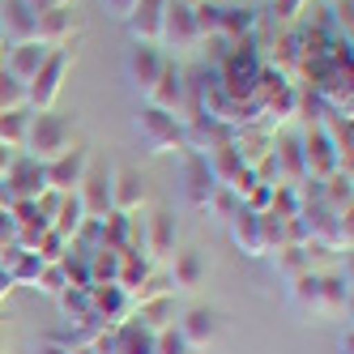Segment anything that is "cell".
<instances>
[{
  "label": "cell",
  "mask_w": 354,
  "mask_h": 354,
  "mask_svg": "<svg viewBox=\"0 0 354 354\" xmlns=\"http://www.w3.org/2000/svg\"><path fill=\"white\" fill-rule=\"evenodd\" d=\"M5 47H9V43H5V30H0V60H5Z\"/></svg>",
  "instance_id": "c3c4849f"
},
{
  "label": "cell",
  "mask_w": 354,
  "mask_h": 354,
  "mask_svg": "<svg viewBox=\"0 0 354 354\" xmlns=\"http://www.w3.org/2000/svg\"><path fill=\"white\" fill-rule=\"evenodd\" d=\"M56 47H47V43H39V39H30V43H9L5 47V60H0V68L9 73V77H17L21 86H30L35 82V73L47 64V56H52Z\"/></svg>",
  "instance_id": "9c48e42d"
},
{
  "label": "cell",
  "mask_w": 354,
  "mask_h": 354,
  "mask_svg": "<svg viewBox=\"0 0 354 354\" xmlns=\"http://www.w3.org/2000/svg\"><path fill=\"white\" fill-rule=\"evenodd\" d=\"M192 21H196V35H201V39L218 35V5H209V0L192 5Z\"/></svg>",
  "instance_id": "74e56055"
},
{
  "label": "cell",
  "mask_w": 354,
  "mask_h": 354,
  "mask_svg": "<svg viewBox=\"0 0 354 354\" xmlns=\"http://www.w3.org/2000/svg\"><path fill=\"white\" fill-rule=\"evenodd\" d=\"M171 282H175V290H201V282H205L201 252H175L171 257Z\"/></svg>",
  "instance_id": "484cf974"
},
{
  "label": "cell",
  "mask_w": 354,
  "mask_h": 354,
  "mask_svg": "<svg viewBox=\"0 0 354 354\" xmlns=\"http://www.w3.org/2000/svg\"><path fill=\"white\" fill-rule=\"evenodd\" d=\"M26 5L35 13H43V9H64V5H73V0H26Z\"/></svg>",
  "instance_id": "7bdbcfd3"
},
{
  "label": "cell",
  "mask_w": 354,
  "mask_h": 354,
  "mask_svg": "<svg viewBox=\"0 0 354 354\" xmlns=\"http://www.w3.org/2000/svg\"><path fill=\"white\" fill-rule=\"evenodd\" d=\"M82 222H86L82 196H77V192H64V196H60V205H56V214H52V231H60L64 239H73V235L82 231Z\"/></svg>",
  "instance_id": "4316f807"
},
{
  "label": "cell",
  "mask_w": 354,
  "mask_h": 354,
  "mask_svg": "<svg viewBox=\"0 0 354 354\" xmlns=\"http://www.w3.org/2000/svg\"><path fill=\"white\" fill-rule=\"evenodd\" d=\"M115 342H120V354H154V333L141 328L133 316L124 324H115Z\"/></svg>",
  "instance_id": "f1b7e54d"
},
{
  "label": "cell",
  "mask_w": 354,
  "mask_h": 354,
  "mask_svg": "<svg viewBox=\"0 0 354 354\" xmlns=\"http://www.w3.org/2000/svg\"><path fill=\"white\" fill-rule=\"evenodd\" d=\"M154 354H192V346L180 337V328H162V333H154Z\"/></svg>",
  "instance_id": "f35d334b"
},
{
  "label": "cell",
  "mask_w": 354,
  "mask_h": 354,
  "mask_svg": "<svg viewBox=\"0 0 354 354\" xmlns=\"http://www.w3.org/2000/svg\"><path fill=\"white\" fill-rule=\"evenodd\" d=\"M171 0H137V9L124 17L133 43H154L158 47V35H162V13H167Z\"/></svg>",
  "instance_id": "4fadbf2b"
},
{
  "label": "cell",
  "mask_w": 354,
  "mask_h": 354,
  "mask_svg": "<svg viewBox=\"0 0 354 354\" xmlns=\"http://www.w3.org/2000/svg\"><path fill=\"white\" fill-rule=\"evenodd\" d=\"M107 9H111V13H115L120 21H124V17H129V13L137 9V0H107Z\"/></svg>",
  "instance_id": "60d3db41"
},
{
  "label": "cell",
  "mask_w": 354,
  "mask_h": 354,
  "mask_svg": "<svg viewBox=\"0 0 354 354\" xmlns=\"http://www.w3.org/2000/svg\"><path fill=\"white\" fill-rule=\"evenodd\" d=\"M120 273V252L115 248H94L90 252V282L94 286H115Z\"/></svg>",
  "instance_id": "f546056e"
},
{
  "label": "cell",
  "mask_w": 354,
  "mask_h": 354,
  "mask_svg": "<svg viewBox=\"0 0 354 354\" xmlns=\"http://www.w3.org/2000/svg\"><path fill=\"white\" fill-rule=\"evenodd\" d=\"M286 299L295 303L303 316H324V303H320V273L308 269V273L290 277V282H286Z\"/></svg>",
  "instance_id": "ffe728a7"
},
{
  "label": "cell",
  "mask_w": 354,
  "mask_h": 354,
  "mask_svg": "<svg viewBox=\"0 0 354 354\" xmlns=\"http://www.w3.org/2000/svg\"><path fill=\"white\" fill-rule=\"evenodd\" d=\"M39 273H43V261L35 257V252H21L17 265L9 269V282H13V286H35V282H39Z\"/></svg>",
  "instance_id": "d590c367"
},
{
  "label": "cell",
  "mask_w": 354,
  "mask_h": 354,
  "mask_svg": "<svg viewBox=\"0 0 354 354\" xmlns=\"http://www.w3.org/2000/svg\"><path fill=\"white\" fill-rule=\"evenodd\" d=\"M68 68H73V52H68V47H56V52L47 56V64L35 73V82L26 86V94H30V111H52V107H56Z\"/></svg>",
  "instance_id": "277c9868"
},
{
  "label": "cell",
  "mask_w": 354,
  "mask_h": 354,
  "mask_svg": "<svg viewBox=\"0 0 354 354\" xmlns=\"http://www.w3.org/2000/svg\"><path fill=\"white\" fill-rule=\"evenodd\" d=\"M239 209H243V201H239L231 188H214V192H209V201H205V214H209L214 222H222V226L231 222Z\"/></svg>",
  "instance_id": "1f68e13d"
},
{
  "label": "cell",
  "mask_w": 354,
  "mask_h": 354,
  "mask_svg": "<svg viewBox=\"0 0 354 354\" xmlns=\"http://www.w3.org/2000/svg\"><path fill=\"white\" fill-rule=\"evenodd\" d=\"M77 145L73 141V124L56 111H35L30 115V133H26V149L21 154H30L35 162H56L60 154Z\"/></svg>",
  "instance_id": "6da1fadb"
},
{
  "label": "cell",
  "mask_w": 354,
  "mask_h": 354,
  "mask_svg": "<svg viewBox=\"0 0 354 354\" xmlns=\"http://www.w3.org/2000/svg\"><path fill=\"white\" fill-rule=\"evenodd\" d=\"M73 35H77L73 5H64V9H43L39 13V43H47V47H68Z\"/></svg>",
  "instance_id": "ac0fdd59"
},
{
  "label": "cell",
  "mask_w": 354,
  "mask_h": 354,
  "mask_svg": "<svg viewBox=\"0 0 354 354\" xmlns=\"http://www.w3.org/2000/svg\"><path fill=\"white\" fill-rule=\"evenodd\" d=\"M337 354H354V333H350V328H346L342 342H337Z\"/></svg>",
  "instance_id": "ee69618b"
},
{
  "label": "cell",
  "mask_w": 354,
  "mask_h": 354,
  "mask_svg": "<svg viewBox=\"0 0 354 354\" xmlns=\"http://www.w3.org/2000/svg\"><path fill=\"white\" fill-rule=\"evenodd\" d=\"M0 111H30V94L17 77H9L5 68H0Z\"/></svg>",
  "instance_id": "d6a6232c"
},
{
  "label": "cell",
  "mask_w": 354,
  "mask_h": 354,
  "mask_svg": "<svg viewBox=\"0 0 354 354\" xmlns=\"http://www.w3.org/2000/svg\"><path fill=\"white\" fill-rule=\"evenodd\" d=\"M269 261H273V273H282L286 282H290V277H299V273H308V257H303V248H295V243L269 252Z\"/></svg>",
  "instance_id": "4dcf8cb0"
},
{
  "label": "cell",
  "mask_w": 354,
  "mask_h": 354,
  "mask_svg": "<svg viewBox=\"0 0 354 354\" xmlns=\"http://www.w3.org/2000/svg\"><path fill=\"white\" fill-rule=\"evenodd\" d=\"M56 303H60V312H64L68 324H82L90 316V290H64Z\"/></svg>",
  "instance_id": "e575fe53"
},
{
  "label": "cell",
  "mask_w": 354,
  "mask_h": 354,
  "mask_svg": "<svg viewBox=\"0 0 354 354\" xmlns=\"http://www.w3.org/2000/svg\"><path fill=\"white\" fill-rule=\"evenodd\" d=\"M158 47H171V52H175V60L201 47L196 21H192V5H184V0H171V5H167V13H162V35H158Z\"/></svg>",
  "instance_id": "5b68a950"
},
{
  "label": "cell",
  "mask_w": 354,
  "mask_h": 354,
  "mask_svg": "<svg viewBox=\"0 0 354 354\" xmlns=\"http://www.w3.org/2000/svg\"><path fill=\"white\" fill-rule=\"evenodd\" d=\"M320 303H324V316H346L350 312V277L342 269L320 273Z\"/></svg>",
  "instance_id": "603a6c76"
},
{
  "label": "cell",
  "mask_w": 354,
  "mask_h": 354,
  "mask_svg": "<svg viewBox=\"0 0 354 354\" xmlns=\"http://www.w3.org/2000/svg\"><path fill=\"white\" fill-rule=\"evenodd\" d=\"M30 115L35 111H0V145L5 149H26V133H30Z\"/></svg>",
  "instance_id": "83f0119b"
},
{
  "label": "cell",
  "mask_w": 354,
  "mask_h": 354,
  "mask_svg": "<svg viewBox=\"0 0 354 354\" xmlns=\"http://www.w3.org/2000/svg\"><path fill=\"white\" fill-rule=\"evenodd\" d=\"M145 205V180L133 167L111 171V214H137Z\"/></svg>",
  "instance_id": "7c38bea8"
},
{
  "label": "cell",
  "mask_w": 354,
  "mask_h": 354,
  "mask_svg": "<svg viewBox=\"0 0 354 354\" xmlns=\"http://www.w3.org/2000/svg\"><path fill=\"white\" fill-rule=\"evenodd\" d=\"M39 354H68V346H60V342H43Z\"/></svg>",
  "instance_id": "f6af8a7d"
},
{
  "label": "cell",
  "mask_w": 354,
  "mask_h": 354,
  "mask_svg": "<svg viewBox=\"0 0 354 354\" xmlns=\"http://www.w3.org/2000/svg\"><path fill=\"white\" fill-rule=\"evenodd\" d=\"M299 149H303V171H308V180H328L333 171H342L333 145H328V137H324V129L316 120L299 133Z\"/></svg>",
  "instance_id": "8992f818"
},
{
  "label": "cell",
  "mask_w": 354,
  "mask_h": 354,
  "mask_svg": "<svg viewBox=\"0 0 354 354\" xmlns=\"http://www.w3.org/2000/svg\"><path fill=\"white\" fill-rule=\"evenodd\" d=\"M68 354H94L90 346H68Z\"/></svg>",
  "instance_id": "7dc6e473"
},
{
  "label": "cell",
  "mask_w": 354,
  "mask_h": 354,
  "mask_svg": "<svg viewBox=\"0 0 354 354\" xmlns=\"http://www.w3.org/2000/svg\"><path fill=\"white\" fill-rule=\"evenodd\" d=\"M201 158H205V167H209V175H214L218 188H231V180L243 171V158H239V149L231 141L218 145V149H209V154H201Z\"/></svg>",
  "instance_id": "d4e9b609"
},
{
  "label": "cell",
  "mask_w": 354,
  "mask_h": 354,
  "mask_svg": "<svg viewBox=\"0 0 354 354\" xmlns=\"http://www.w3.org/2000/svg\"><path fill=\"white\" fill-rule=\"evenodd\" d=\"M145 103H149V107H158V111H171L180 124H188V120H192L188 68H184L180 60H171V56H167V64H162V73H158V82L149 86V94H145Z\"/></svg>",
  "instance_id": "7a4b0ae2"
},
{
  "label": "cell",
  "mask_w": 354,
  "mask_h": 354,
  "mask_svg": "<svg viewBox=\"0 0 354 354\" xmlns=\"http://www.w3.org/2000/svg\"><path fill=\"white\" fill-rule=\"evenodd\" d=\"M162 64H167V52L154 47V43H137L129 52V64H124V68H129V82H133V90H141V98L149 94V86L158 82Z\"/></svg>",
  "instance_id": "8fae6325"
},
{
  "label": "cell",
  "mask_w": 354,
  "mask_h": 354,
  "mask_svg": "<svg viewBox=\"0 0 354 354\" xmlns=\"http://www.w3.org/2000/svg\"><path fill=\"white\" fill-rule=\"evenodd\" d=\"M226 231H231V239H235V248L243 252V257H252V261H261V257H265L261 214H252V209H239L231 222H226Z\"/></svg>",
  "instance_id": "e0dca14e"
},
{
  "label": "cell",
  "mask_w": 354,
  "mask_h": 354,
  "mask_svg": "<svg viewBox=\"0 0 354 354\" xmlns=\"http://www.w3.org/2000/svg\"><path fill=\"white\" fill-rule=\"evenodd\" d=\"M13 162H17V149H5V145H0V180L13 171Z\"/></svg>",
  "instance_id": "b9f144b4"
},
{
  "label": "cell",
  "mask_w": 354,
  "mask_h": 354,
  "mask_svg": "<svg viewBox=\"0 0 354 354\" xmlns=\"http://www.w3.org/2000/svg\"><path fill=\"white\" fill-rule=\"evenodd\" d=\"M175 328H180V337L192 350H201V346H209L218 337V312L214 308H188V312L175 316Z\"/></svg>",
  "instance_id": "5bb4252c"
},
{
  "label": "cell",
  "mask_w": 354,
  "mask_h": 354,
  "mask_svg": "<svg viewBox=\"0 0 354 354\" xmlns=\"http://www.w3.org/2000/svg\"><path fill=\"white\" fill-rule=\"evenodd\" d=\"M90 162H94V154L86 145H73L68 154H60L56 162H47V188L52 192H77L82 188V180H86V171H90Z\"/></svg>",
  "instance_id": "ba28073f"
},
{
  "label": "cell",
  "mask_w": 354,
  "mask_h": 354,
  "mask_svg": "<svg viewBox=\"0 0 354 354\" xmlns=\"http://www.w3.org/2000/svg\"><path fill=\"white\" fill-rule=\"evenodd\" d=\"M0 30H5V43H30V39H39V13L26 5V0H13Z\"/></svg>",
  "instance_id": "7402d4cb"
},
{
  "label": "cell",
  "mask_w": 354,
  "mask_h": 354,
  "mask_svg": "<svg viewBox=\"0 0 354 354\" xmlns=\"http://www.w3.org/2000/svg\"><path fill=\"white\" fill-rule=\"evenodd\" d=\"M90 308L107 328H115V324H124L133 316V303H129V295H124L120 286H90Z\"/></svg>",
  "instance_id": "2e32d148"
},
{
  "label": "cell",
  "mask_w": 354,
  "mask_h": 354,
  "mask_svg": "<svg viewBox=\"0 0 354 354\" xmlns=\"http://www.w3.org/2000/svg\"><path fill=\"white\" fill-rule=\"evenodd\" d=\"M68 248H73V239H64L60 231H52V226H47L43 239H39V248H35V257H39L43 265H60V261L68 257Z\"/></svg>",
  "instance_id": "836d02e7"
},
{
  "label": "cell",
  "mask_w": 354,
  "mask_h": 354,
  "mask_svg": "<svg viewBox=\"0 0 354 354\" xmlns=\"http://www.w3.org/2000/svg\"><path fill=\"white\" fill-rule=\"evenodd\" d=\"M77 196H82V205H86V218H107L111 214V167L90 162Z\"/></svg>",
  "instance_id": "30bf717a"
},
{
  "label": "cell",
  "mask_w": 354,
  "mask_h": 354,
  "mask_svg": "<svg viewBox=\"0 0 354 354\" xmlns=\"http://www.w3.org/2000/svg\"><path fill=\"white\" fill-rule=\"evenodd\" d=\"M0 184H5L9 201H39L47 192V162H35L30 154H17L13 171Z\"/></svg>",
  "instance_id": "52a82bcc"
},
{
  "label": "cell",
  "mask_w": 354,
  "mask_h": 354,
  "mask_svg": "<svg viewBox=\"0 0 354 354\" xmlns=\"http://www.w3.org/2000/svg\"><path fill=\"white\" fill-rule=\"evenodd\" d=\"M269 205H273V184H257L243 196V209H252V214H269Z\"/></svg>",
  "instance_id": "ab89813d"
},
{
  "label": "cell",
  "mask_w": 354,
  "mask_h": 354,
  "mask_svg": "<svg viewBox=\"0 0 354 354\" xmlns=\"http://www.w3.org/2000/svg\"><path fill=\"white\" fill-rule=\"evenodd\" d=\"M214 188H218V184H214L205 158H201V154H184V196H188V205L205 209V201H209Z\"/></svg>",
  "instance_id": "d6986e66"
},
{
  "label": "cell",
  "mask_w": 354,
  "mask_h": 354,
  "mask_svg": "<svg viewBox=\"0 0 354 354\" xmlns=\"http://www.w3.org/2000/svg\"><path fill=\"white\" fill-rule=\"evenodd\" d=\"M9 290H13V282H9V273H5V269H0V303H5V299H9Z\"/></svg>",
  "instance_id": "bcb514c9"
},
{
  "label": "cell",
  "mask_w": 354,
  "mask_h": 354,
  "mask_svg": "<svg viewBox=\"0 0 354 354\" xmlns=\"http://www.w3.org/2000/svg\"><path fill=\"white\" fill-rule=\"evenodd\" d=\"M145 257L149 261H171L175 257V218L167 214V209H158L154 218H145Z\"/></svg>",
  "instance_id": "9a60e30c"
},
{
  "label": "cell",
  "mask_w": 354,
  "mask_h": 354,
  "mask_svg": "<svg viewBox=\"0 0 354 354\" xmlns=\"http://www.w3.org/2000/svg\"><path fill=\"white\" fill-rule=\"evenodd\" d=\"M137 133H141L149 154H184V124L171 111H158V107L145 103L137 115Z\"/></svg>",
  "instance_id": "3957f363"
},
{
  "label": "cell",
  "mask_w": 354,
  "mask_h": 354,
  "mask_svg": "<svg viewBox=\"0 0 354 354\" xmlns=\"http://www.w3.org/2000/svg\"><path fill=\"white\" fill-rule=\"evenodd\" d=\"M30 290L47 295V299H60V295L68 290V277H64V269H60V265H43V273H39V282H35Z\"/></svg>",
  "instance_id": "8d00e7d4"
},
{
  "label": "cell",
  "mask_w": 354,
  "mask_h": 354,
  "mask_svg": "<svg viewBox=\"0 0 354 354\" xmlns=\"http://www.w3.org/2000/svg\"><path fill=\"white\" fill-rule=\"evenodd\" d=\"M175 295H158V299H149V303H141V308H133V320L141 324V328H149V333H162V328H171L175 324Z\"/></svg>",
  "instance_id": "cb8c5ba5"
},
{
  "label": "cell",
  "mask_w": 354,
  "mask_h": 354,
  "mask_svg": "<svg viewBox=\"0 0 354 354\" xmlns=\"http://www.w3.org/2000/svg\"><path fill=\"white\" fill-rule=\"evenodd\" d=\"M257 30H261V13L257 9H218V35L222 39H231V43H239V39H257Z\"/></svg>",
  "instance_id": "44dd1931"
}]
</instances>
